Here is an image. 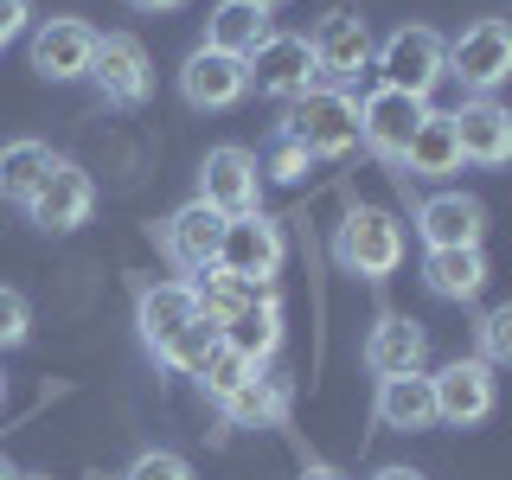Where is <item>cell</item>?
I'll return each instance as SVG.
<instances>
[{"label": "cell", "instance_id": "3", "mask_svg": "<svg viewBox=\"0 0 512 480\" xmlns=\"http://www.w3.org/2000/svg\"><path fill=\"white\" fill-rule=\"evenodd\" d=\"M442 77H461V90L493 96L512 77V26L506 20H474L461 39H448Z\"/></svg>", "mask_w": 512, "mask_h": 480}, {"label": "cell", "instance_id": "30", "mask_svg": "<svg viewBox=\"0 0 512 480\" xmlns=\"http://www.w3.org/2000/svg\"><path fill=\"white\" fill-rule=\"evenodd\" d=\"M256 167H263V173H269V180H282V186H295V180H308V167H314V160H308V148H301V141H288V135H282V128H276V141H269V154H263V160H256Z\"/></svg>", "mask_w": 512, "mask_h": 480}, {"label": "cell", "instance_id": "1", "mask_svg": "<svg viewBox=\"0 0 512 480\" xmlns=\"http://www.w3.org/2000/svg\"><path fill=\"white\" fill-rule=\"evenodd\" d=\"M282 135L301 141L308 160H346L352 148H359V96H352V90H333V84L295 96Z\"/></svg>", "mask_w": 512, "mask_h": 480}, {"label": "cell", "instance_id": "41", "mask_svg": "<svg viewBox=\"0 0 512 480\" xmlns=\"http://www.w3.org/2000/svg\"><path fill=\"white\" fill-rule=\"evenodd\" d=\"M0 404H7V378H0Z\"/></svg>", "mask_w": 512, "mask_h": 480}, {"label": "cell", "instance_id": "15", "mask_svg": "<svg viewBox=\"0 0 512 480\" xmlns=\"http://www.w3.org/2000/svg\"><path fill=\"white\" fill-rule=\"evenodd\" d=\"M180 96L192 109H231L250 96V77H244V58L231 52H212V45H199L186 64H180Z\"/></svg>", "mask_w": 512, "mask_h": 480}, {"label": "cell", "instance_id": "24", "mask_svg": "<svg viewBox=\"0 0 512 480\" xmlns=\"http://www.w3.org/2000/svg\"><path fill=\"white\" fill-rule=\"evenodd\" d=\"M423 282H429V295H442V301H474L480 288H487V256H480V244L429 250L423 256Z\"/></svg>", "mask_w": 512, "mask_h": 480}, {"label": "cell", "instance_id": "29", "mask_svg": "<svg viewBox=\"0 0 512 480\" xmlns=\"http://www.w3.org/2000/svg\"><path fill=\"white\" fill-rule=\"evenodd\" d=\"M218 346V327H212V320H192V327L180 333V340H173L167 352H160V365H173V372H199V365H205V352H212Z\"/></svg>", "mask_w": 512, "mask_h": 480}, {"label": "cell", "instance_id": "40", "mask_svg": "<svg viewBox=\"0 0 512 480\" xmlns=\"http://www.w3.org/2000/svg\"><path fill=\"white\" fill-rule=\"evenodd\" d=\"M20 480H52V474H20Z\"/></svg>", "mask_w": 512, "mask_h": 480}, {"label": "cell", "instance_id": "38", "mask_svg": "<svg viewBox=\"0 0 512 480\" xmlns=\"http://www.w3.org/2000/svg\"><path fill=\"white\" fill-rule=\"evenodd\" d=\"M0 480H20V474H13V461H7V455H0Z\"/></svg>", "mask_w": 512, "mask_h": 480}, {"label": "cell", "instance_id": "33", "mask_svg": "<svg viewBox=\"0 0 512 480\" xmlns=\"http://www.w3.org/2000/svg\"><path fill=\"white\" fill-rule=\"evenodd\" d=\"M26 333H32L26 295H20V288H0V352H7V346H26Z\"/></svg>", "mask_w": 512, "mask_h": 480}, {"label": "cell", "instance_id": "12", "mask_svg": "<svg viewBox=\"0 0 512 480\" xmlns=\"http://www.w3.org/2000/svg\"><path fill=\"white\" fill-rule=\"evenodd\" d=\"M90 212H96V186L77 160H52L45 180L32 186V199H26V218L39 224V231H77V224H90Z\"/></svg>", "mask_w": 512, "mask_h": 480}, {"label": "cell", "instance_id": "31", "mask_svg": "<svg viewBox=\"0 0 512 480\" xmlns=\"http://www.w3.org/2000/svg\"><path fill=\"white\" fill-rule=\"evenodd\" d=\"M122 480H199V474H192V461H186V455H173V448H148V455L128 461V474H122Z\"/></svg>", "mask_w": 512, "mask_h": 480}, {"label": "cell", "instance_id": "20", "mask_svg": "<svg viewBox=\"0 0 512 480\" xmlns=\"http://www.w3.org/2000/svg\"><path fill=\"white\" fill-rule=\"evenodd\" d=\"M218 340L231 346V352H244L250 365L276 359V346H282V301L269 295V288H263V295H250L244 308H237V314L218 327Z\"/></svg>", "mask_w": 512, "mask_h": 480}, {"label": "cell", "instance_id": "37", "mask_svg": "<svg viewBox=\"0 0 512 480\" xmlns=\"http://www.w3.org/2000/svg\"><path fill=\"white\" fill-rule=\"evenodd\" d=\"M301 480H346V474H340V468H308Z\"/></svg>", "mask_w": 512, "mask_h": 480}, {"label": "cell", "instance_id": "22", "mask_svg": "<svg viewBox=\"0 0 512 480\" xmlns=\"http://www.w3.org/2000/svg\"><path fill=\"white\" fill-rule=\"evenodd\" d=\"M461 167V148H455V122L436 116L429 109L423 122H416V135H410V148H404V180H442V173H455Z\"/></svg>", "mask_w": 512, "mask_h": 480}, {"label": "cell", "instance_id": "10", "mask_svg": "<svg viewBox=\"0 0 512 480\" xmlns=\"http://www.w3.org/2000/svg\"><path fill=\"white\" fill-rule=\"evenodd\" d=\"M308 52H314V77H327L333 90L359 84V71H372V26L359 13L333 7L327 20L308 32Z\"/></svg>", "mask_w": 512, "mask_h": 480}, {"label": "cell", "instance_id": "36", "mask_svg": "<svg viewBox=\"0 0 512 480\" xmlns=\"http://www.w3.org/2000/svg\"><path fill=\"white\" fill-rule=\"evenodd\" d=\"M372 480H423L416 468H384V474H372Z\"/></svg>", "mask_w": 512, "mask_h": 480}, {"label": "cell", "instance_id": "16", "mask_svg": "<svg viewBox=\"0 0 512 480\" xmlns=\"http://www.w3.org/2000/svg\"><path fill=\"white\" fill-rule=\"evenodd\" d=\"M218 237H224V218L212 212V205H180L167 224H160V250H167L173 269H186V276H199V269L218 263Z\"/></svg>", "mask_w": 512, "mask_h": 480}, {"label": "cell", "instance_id": "2", "mask_svg": "<svg viewBox=\"0 0 512 480\" xmlns=\"http://www.w3.org/2000/svg\"><path fill=\"white\" fill-rule=\"evenodd\" d=\"M333 263L346 276H365V282H384L397 263H404V224L378 205H352L340 237H333Z\"/></svg>", "mask_w": 512, "mask_h": 480}, {"label": "cell", "instance_id": "9", "mask_svg": "<svg viewBox=\"0 0 512 480\" xmlns=\"http://www.w3.org/2000/svg\"><path fill=\"white\" fill-rule=\"evenodd\" d=\"M90 77H96V90H103L109 103H122V109H135V103L154 96V58H148V45H141L135 32H96Z\"/></svg>", "mask_w": 512, "mask_h": 480}, {"label": "cell", "instance_id": "27", "mask_svg": "<svg viewBox=\"0 0 512 480\" xmlns=\"http://www.w3.org/2000/svg\"><path fill=\"white\" fill-rule=\"evenodd\" d=\"M192 288V308H199L205 320H212V327H224V320H231L237 308H244L250 295H263V288H250V282H237V276H224V269L212 263V269H199V276L186 282Z\"/></svg>", "mask_w": 512, "mask_h": 480}, {"label": "cell", "instance_id": "14", "mask_svg": "<svg viewBox=\"0 0 512 480\" xmlns=\"http://www.w3.org/2000/svg\"><path fill=\"white\" fill-rule=\"evenodd\" d=\"M90 52H96V26L71 20V13H58V20H45L32 32V71L52 77V84L90 77Z\"/></svg>", "mask_w": 512, "mask_h": 480}, {"label": "cell", "instance_id": "18", "mask_svg": "<svg viewBox=\"0 0 512 480\" xmlns=\"http://www.w3.org/2000/svg\"><path fill=\"white\" fill-rule=\"evenodd\" d=\"M423 359H429L423 320H410V314H378V327L365 333V365H372L378 378H404V372H423Z\"/></svg>", "mask_w": 512, "mask_h": 480}, {"label": "cell", "instance_id": "8", "mask_svg": "<svg viewBox=\"0 0 512 480\" xmlns=\"http://www.w3.org/2000/svg\"><path fill=\"white\" fill-rule=\"evenodd\" d=\"M199 205H212L218 218H244V212H263V167H256L250 148H212L199 167Z\"/></svg>", "mask_w": 512, "mask_h": 480}, {"label": "cell", "instance_id": "26", "mask_svg": "<svg viewBox=\"0 0 512 480\" xmlns=\"http://www.w3.org/2000/svg\"><path fill=\"white\" fill-rule=\"evenodd\" d=\"M52 148L45 141H32V135H20V141H7L0 148V199H13V205H26L32 199V186L45 180V167H52Z\"/></svg>", "mask_w": 512, "mask_h": 480}, {"label": "cell", "instance_id": "28", "mask_svg": "<svg viewBox=\"0 0 512 480\" xmlns=\"http://www.w3.org/2000/svg\"><path fill=\"white\" fill-rule=\"evenodd\" d=\"M192 378H199V391L212 397V404H224V397H231L237 384H250V378H256V365L244 359V352H231V346L218 340L212 352H205V365H199V372H192Z\"/></svg>", "mask_w": 512, "mask_h": 480}, {"label": "cell", "instance_id": "32", "mask_svg": "<svg viewBox=\"0 0 512 480\" xmlns=\"http://www.w3.org/2000/svg\"><path fill=\"white\" fill-rule=\"evenodd\" d=\"M512 359V308L480 314V365H506Z\"/></svg>", "mask_w": 512, "mask_h": 480}, {"label": "cell", "instance_id": "4", "mask_svg": "<svg viewBox=\"0 0 512 480\" xmlns=\"http://www.w3.org/2000/svg\"><path fill=\"white\" fill-rule=\"evenodd\" d=\"M442 52H448V39L436 26H397L384 45H372L378 84H391V90L423 96V103H429V90L442 84Z\"/></svg>", "mask_w": 512, "mask_h": 480}, {"label": "cell", "instance_id": "35", "mask_svg": "<svg viewBox=\"0 0 512 480\" xmlns=\"http://www.w3.org/2000/svg\"><path fill=\"white\" fill-rule=\"evenodd\" d=\"M135 13H173V7H186V0H128Z\"/></svg>", "mask_w": 512, "mask_h": 480}, {"label": "cell", "instance_id": "5", "mask_svg": "<svg viewBox=\"0 0 512 480\" xmlns=\"http://www.w3.org/2000/svg\"><path fill=\"white\" fill-rule=\"evenodd\" d=\"M282 224L269 212H244V218H224V237H218V269L250 288H269V276L282 269Z\"/></svg>", "mask_w": 512, "mask_h": 480}, {"label": "cell", "instance_id": "11", "mask_svg": "<svg viewBox=\"0 0 512 480\" xmlns=\"http://www.w3.org/2000/svg\"><path fill=\"white\" fill-rule=\"evenodd\" d=\"M429 391H436V423H448V429L487 423L493 404H500L493 365H480V359H448L442 372H429Z\"/></svg>", "mask_w": 512, "mask_h": 480}, {"label": "cell", "instance_id": "25", "mask_svg": "<svg viewBox=\"0 0 512 480\" xmlns=\"http://www.w3.org/2000/svg\"><path fill=\"white\" fill-rule=\"evenodd\" d=\"M218 410H224L231 429H276L288 416V378H263V372H256L250 384H237Z\"/></svg>", "mask_w": 512, "mask_h": 480}, {"label": "cell", "instance_id": "23", "mask_svg": "<svg viewBox=\"0 0 512 480\" xmlns=\"http://www.w3.org/2000/svg\"><path fill=\"white\" fill-rule=\"evenodd\" d=\"M269 32L276 26H269L263 7H250V0H218L212 20H205V45H212V52H231V58H250Z\"/></svg>", "mask_w": 512, "mask_h": 480}, {"label": "cell", "instance_id": "39", "mask_svg": "<svg viewBox=\"0 0 512 480\" xmlns=\"http://www.w3.org/2000/svg\"><path fill=\"white\" fill-rule=\"evenodd\" d=\"M250 7H263V13H276V7H282V0H250Z\"/></svg>", "mask_w": 512, "mask_h": 480}, {"label": "cell", "instance_id": "13", "mask_svg": "<svg viewBox=\"0 0 512 480\" xmlns=\"http://www.w3.org/2000/svg\"><path fill=\"white\" fill-rule=\"evenodd\" d=\"M416 237H423V250H468L487 237V205L474 192H429L416 205Z\"/></svg>", "mask_w": 512, "mask_h": 480}, {"label": "cell", "instance_id": "7", "mask_svg": "<svg viewBox=\"0 0 512 480\" xmlns=\"http://www.w3.org/2000/svg\"><path fill=\"white\" fill-rule=\"evenodd\" d=\"M244 77H250L256 96H276V103H295V96H308V90H314L308 32H269V39L244 58Z\"/></svg>", "mask_w": 512, "mask_h": 480}, {"label": "cell", "instance_id": "34", "mask_svg": "<svg viewBox=\"0 0 512 480\" xmlns=\"http://www.w3.org/2000/svg\"><path fill=\"white\" fill-rule=\"evenodd\" d=\"M32 20V0H0V45H13Z\"/></svg>", "mask_w": 512, "mask_h": 480}, {"label": "cell", "instance_id": "21", "mask_svg": "<svg viewBox=\"0 0 512 480\" xmlns=\"http://www.w3.org/2000/svg\"><path fill=\"white\" fill-rule=\"evenodd\" d=\"M378 423L384 429H436V391H429V372H404V378H378Z\"/></svg>", "mask_w": 512, "mask_h": 480}, {"label": "cell", "instance_id": "17", "mask_svg": "<svg viewBox=\"0 0 512 480\" xmlns=\"http://www.w3.org/2000/svg\"><path fill=\"white\" fill-rule=\"evenodd\" d=\"M455 148L461 160H474V167H506L512 160V116L493 96H474V103H461L455 116Z\"/></svg>", "mask_w": 512, "mask_h": 480}, {"label": "cell", "instance_id": "6", "mask_svg": "<svg viewBox=\"0 0 512 480\" xmlns=\"http://www.w3.org/2000/svg\"><path fill=\"white\" fill-rule=\"evenodd\" d=\"M423 116H429L423 96H404V90H391V84L365 90L359 96V148H372L384 167H404V148H410V135H416V122H423Z\"/></svg>", "mask_w": 512, "mask_h": 480}, {"label": "cell", "instance_id": "19", "mask_svg": "<svg viewBox=\"0 0 512 480\" xmlns=\"http://www.w3.org/2000/svg\"><path fill=\"white\" fill-rule=\"evenodd\" d=\"M199 320V308H192V288L186 282H154V288H141V301H135V327H141V346L154 352H167L180 333Z\"/></svg>", "mask_w": 512, "mask_h": 480}]
</instances>
